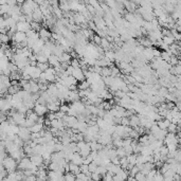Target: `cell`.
<instances>
[{
    "label": "cell",
    "mask_w": 181,
    "mask_h": 181,
    "mask_svg": "<svg viewBox=\"0 0 181 181\" xmlns=\"http://www.w3.org/2000/svg\"><path fill=\"white\" fill-rule=\"evenodd\" d=\"M1 164L5 169L7 171V173H14L17 172L16 169H18V161H16L15 159H13L11 156H7V158L1 161Z\"/></svg>",
    "instance_id": "cell-1"
},
{
    "label": "cell",
    "mask_w": 181,
    "mask_h": 181,
    "mask_svg": "<svg viewBox=\"0 0 181 181\" xmlns=\"http://www.w3.org/2000/svg\"><path fill=\"white\" fill-rule=\"evenodd\" d=\"M31 135H32V132H30L29 128H26V127H20L18 137H19L24 143H26V142H29L30 140H31Z\"/></svg>",
    "instance_id": "cell-2"
},
{
    "label": "cell",
    "mask_w": 181,
    "mask_h": 181,
    "mask_svg": "<svg viewBox=\"0 0 181 181\" xmlns=\"http://www.w3.org/2000/svg\"><path fill=\"white\" fill-rule=\"evenodd\" d=\"M30 30H32V26H31V23L26 22H22V21H19L17 23V31L18 32H21V33H28Z\"/></svg>",
    "instance_id": "cell-3"
},
{
    "label": "cell",
    "mask_w": 181,
    "mask_h": 181,
    "mask_svg": "<svg viewBox=\"0 0 181 181\" xmlns=\"http://www.w3.org/2000/svg\"><path fill=\"white\" fill-rule=\"evenodd\" d=\"M72 76L73 77H75L76 81L79 82V83L86 81V76H85V74H84V71H83L82 68H76V69H73Z\"/></svg>",
    "instance_id": "cell-4"
},
{
    "label": "cell",
    "mask_w": 181,
    "mask_h": 181,
    "mask_svg": "<svg viewBox=\"0 0 181 181\" xmlns=\"http://www.w3.org/2000/svg\"><path fill=\"white\" fill-rule=\"evenodd\" d=\"M34 112L38 115L39 117H45V115L49 112L48 108H47V105H40V104H36L35 107H34Z\"/></svg>",
    "instance_id": "cell-5"
},
{
    "label": "cell",
    "mask_w": 181,
    "mask_h": 181,
    "mask_svg": "<svg viewBox=\"0 0 181 181\" xmlns=\"http://www.w3.org/2000/svg\"><path fill=\"white\" fill-rule=\"evenodd\" d=\"M60 106L62 104L59 103V101H54V102H49L47 104V108L49 110V112H56L59 111V109H60Z\"/></svg>",
    "instance_id": "cell-6"
},
{
    "label": "cell",
    "mask_w": 181,
    "mask_h": 181,
    "mask_svg": "<svg viewBox=\"0 0 181 181\" xmlns=\"http://www.w3.org/2000/svg\"><path fill=\"white\" fill-rule=\"evenodd\" d=\"M30 160H31V162H32V163H33L35 166H37L38 168H39L40 166H43V162H45V160H43V156H40V155L32 156V157L30 158Z\"/></svg>",
    "instance_id": "cell-7"
},
{
    "label": "cell",
    "mask_w": 181,
    "mask_h": 181,
    "mask_svg": "<svg viewBox=\"0 0 181 181\" xmlns=\"http://www.w3.org/2000/svg\"><path fill=\"white\" fill-rule=\"evenodd\" d=\"M129 120H130V127H132V128L141 126V124H140V118H139L138 115H132V117H129Z\"/></svg>",
    "instance_id": "cell-8"
},
{
    "label": "cell",
    "mask_w": 181,
    "mask_h": 181,
    "mask_svg": "<svg viewBox=\"0 0 181 181\" xmlns=\"http://www.w3.org/2000/svg\"><path fill=\"white\" fill-rule=\"evenodd\" d=\"M49 65L50 67H52V68H56V67L60 66V62H59V57L55 55H51L49 57Z\"/></svg>",
    "instance_id": "cell-9"
},
{
    "label": "cell",
    "mask_w": 181,
    "mask_h": 181,
    "mask_svg": "<svg viewBox=\"0 0 181 181\" xmlns=\"http://www.w3.org/2000/svg\"><path fill=\"white\" fill-rule=\"evenodd\" d=\"M29 129L32 134H40V132L45 129V125H43V124H39V123H36L35 125H33Z\"/></svg>",
    "instance_id": "cell-10"
},
{
    "label": "cell",
    "mask_w": 181,
    "mask_h": 181,
    "mask_svg": "<svg viewBox=\"0 0 181 181\" xmlns=\"http://www.w3.org/2000/svg\"><path fill=\"white\" fill-rule=\"evenodd\" d=\"M30 85H31V89H30V92L32 93V94H36V93H39L40 92V89H39V85H38V83L35 82V81H31L30 82Z\"/></svg>",
    "instance_id": "cell-11"
},
{
    "label": "cell",
    "mask_w": 181,
    "mask_h": 181,
    "mask_svg": "<svg viewBox=\"0 0 181 181\" xmlns=\"http://www.w3.org/2000/svg\"><path fill=\"white\" fill-rule=\"evenodd\" d=\"M72 60V56L70 55V53L65 52L63 55L59 57V62L60 64H70Z\"/></svg>",
    "instance_id": "cell-12"
},
{
    "label": "cell",
    "mask_w": 181,
    "mask_h": 181,
    "mask_svg": "<svg viewBox=\"0 0 181 181\" xmlns=\"http://www.w3.org/2000/svg\"><path fill=\"white\" fill-rule=\"evenodd\" d=\"M71 162L74 163V164H76V165H79V166H81V165L84 164V158L79 155V153H75L74 156H73V159H72V161Z\"/></svg>",
    "instance_id": "cell-13"
},
{
    "label": "cell",
    "mask_w": 181,
    "mask_h": 181,
    "mask_svg": "<svg viewBox=\"0 0 181 181\" xmlns=\"http://www.w3.org/2000/svg\"><path fill=\"white\" fill-rule=\"evenodd\" d=\"M59 7H60V10L64 12V14L69 13V11H71L69 2H67V1H60V2H59Z\"/></svg>",
    "instance_id": "cell-14"
},
{
    "label": "cell",
    "mask_w": 181,
    "mask_h": 181,
    "mask_svg": "<svg viewBox=\"0 0 181 181\" xmlns=\"http://www.w3.org/2000/svg\"><path fill=\"white\" fill-rule=\"evenodd\" d=\"M69 166H70V173H72L73 175H79L81 173V167H79V165L74 164L72 162H70L69 163Z\"/></svg>",
    "instance_id": "cell-15"
},
{
    "label": "cell",
    "mask_w": 181,
    "mask_h": 181,
    "mask_svg": "<svg viewBox=\"0 0 181 181\" xmlns=\"http://www.w3.org/2000/svg\"><path fill=\"white\" fill-rule=\"evenodd\" d=\"M104 56H105L107 59H109L111 63L115 60V52L113 51V50H108V51H105Z\"/></svg>",
    "instance_id": "cell-16"
},
{
    "label": "cell",
    "mask_w": 181,
    "mask_h": 181,
    "mask_svg": "<svg viewBox=\"0 0 181 181\" xmlns=\"http://www.w3.org/2000/svg\"><path fill=\"white\" fill-rule=\"evenodd\" d=\"M120 165H121V167H122L123 169H126V171H127L128 165H129V162H128V159H127V157L120 158Z\"/></svg>",
    "instance_id": "cell-17"
},
{
    "label": "cell",
    "mask_w": 181,
    "mask_h": 181,
    "mask_svg": "<svg viewBox=\"0 0 181 181\" xmlns=\"http://www.w3.org/2000/svg\"><path fill=\"white\" fill-rule=\"evenodd\" d=\"M77 89H79V90H88V89H90V84H89L87 81L81 82L79 85H77Z\"/></svg>",
    "instance_id": "cell-18"
},
{
    "label": "cell",
    "mask_w": 181,
    "mask_h": 181,
    "mask_svg": "<svg viewBox=\"0 0 181 181\" xmlns=\"http://www.w3.org/2000/svg\"><path fill=\"white\" fill-rule=\"evenodd\" d=\"M101 76L102 77H109V76H111V68L110 67L103 68L102 72H101Z\"/></svg>",
    "instance_id": "cell-19"
},
{
    "label": "cell",
    "mask_w": 181,
    "mask_h": 181,
    "mask_svg": "<svg viewBox=\"0 0 181 181\" xmlns=\"http://www.w3.org/2000/svg\"><path fill=\"white\" fill-rule=\"evenodd\" d=\"M11 39H12V37H11L9 34H1V35H0V40H1L2 45H7Z\"/></svg>",
    "instance_id": "cell-20"
},
{
    "label": "cell",
    "mask_w": 181,
    "mask_h": 181,
    "mask_svg": "<svg viewBox=\"0 0 181 181\" xmlns=\"http://www.w3.org/2000/svg\"><path fill=\"white\" fill-rule=\"evenodd\" d=\"M123 142H124V139H115L113 141H112V145H113V147L115 148H120V147H123Z\"/></svg>",
    "instance_id": "cell-21"
},
{
    "label": "cell",
    "mask_w": 181,
    "mask_h": 181,
    "mask_svg": "<svg viewBox=\"0 0 181 181\" xmlns=\"http://www.w3.org/2000/svg\"><path fill=\"white\" fill-rule=\"evenodd\" d=\"M36 58H37V63H39V64L49 63V58H48V57H46L45 55H43V54H37Z\"/></svg>",
    "instance_id": "cell-22"
},
{
    "label": "cell",
    "mask_w": 181,
    "mask_h": 181,
    "mask_svg": "<svg viewBox=\"0 0 181 181\" xmlns=\"http://www.w3.org/2000/svg\"><path fill=\"white\" fill-rule=\"evenodd\" d=\"M70 4V9H71V11H73V12H79V5H81V3H79V1H71V2H69Z\"/></svg>",
    "instance_id": "cell-23"
},
{
    "label": "cell",
    "mask_w": 181,
    "mask_h": 181,
    "mask_svg": "<svg viewBox=\"0 0 181 181\" xmlns=\"http://www.w3.org/2000/svg\"><path fill=\"white\" fill-rule=\"evenodd\" d=\"M70 66L76 69V68H82V65H81V60L79 58H72L71 63H70Z\"/></svg>",
    "instance_id": "cell-24"
},
{
    "label": "cell",
    "mask_w": 181,
    "mask_h": 181,
    "mask_svg": "<svg viewBox=\"0 0 181 181\" xmlns=\"http://www.w3.org/2000/svg\"><path fill=\"white\" fill-rule=\"evenodd\" d=\"M64 181H76V176L72 173H66L64 176Z\"/></svg>",
    "instance_id": "cell-25"
},
{
    "label": "cell",
    "mask_w": 181,
    "mask_h": 181,
    "mask_svg": "<svg viewBox=\"0 0 181 181\" xmlns=\"http://www.w3.org/2000/svg\"><path fill=\"white\" fill-rule=\"evenodd\" d=\"M117 155H118L119 158H124V157H127V154H126L125 148L124 147L117 148Z\"/></svg>",
    "instance_id": "cell-26"
},
{
    "label": "cell",
    "mask_w": 181,
    "mask_h": 181,
    "mask_svg": "<svg viewBox=\"0 0 181 181\" xmlns=\"http://www.w3.org/2000/svg\"><path fill=\"white\" fill-rule=\"evenodd\" d=\"M96 173H98V174L101 175L102 177H104V176H105V175L108 173V171H107V167H105V166H102V165H101V166H99V167H98V169H96Z\"/></svg>",
    "instance_id": "cell-27"
},
{
    "label": "cell",
    "mask_w": 181,
    "mask_h": 181,
    "mask_svg": "<svg viewBox=\"0 0 181 181\" xmlns=\"http://www.w3.org/2000/svg\"><path fill=\"white\" fill-rule=\"evenodd\" d=\"M127 159H128V162H129V164H130V165H132V166L137 165V155L132 154V155L128 156V157H127Z\"/></svg>",
    "instance_id": "cell-28"
},
{
    "label": "cell",
    "mask_w": 181,
    "mask_h": 181,
    "mask_svg": "<svg viewBox=\"0 0 181 181\" xmlns=\"http://www.w3.org/2000/svg\"><path fill=\"white\" fill-rule=\"evenodd\" d=\"M135 178L138 181H146V180H147V176H146L145 174H143L142 172H139L138 174L136 175Z\"/></svg>",
    "instance_id": "cell-29"
},
{
    "label": "cell",
    "mask_w": 181,
    "mask_h": 181,
    "mask_svg": "<svg viewBox=\"0 0 181 181\" xmlns=\"http://www.w3.org/2000/svg\"><path fill=\"white\" fill-rule=\"evenodd\" d=\"M102 37L99 36L98 34H94V36L92 37V40H93V43H94V45L96 46H101V43H102Z\"/></svg>",
    "instance_id": "cell-30"
},
{
    "label": "cell",
    "mask_w": 181,
    "mask_h": 181,
    "mask_svg": "<svg viewBox=\"0 0 181 181\" xmlns=\"http://www.w3.org/2000/svg\"><path fill=\"white\" fill-rule=\"evenodd\" d=\"M139 172H140V169H139V167L136 165V166H134V167L129 171V177H132V178H135L136 177V175L138 174Z\"/></svg>",
    "instance_id": "cell-31"
},
{
    "label": "cell",
    "mask_w": 181,
    "mask_h": 181,
    "mask_svg": "<svg viewBox=\"0 0 181 181\" xmlns=\"http://www.w3.org/2000/svg\"><path fill=\"white\" fill-rule=\"evenodd\" d=\"M69 110H70V105H67V104H62L60 109H59V111L64 112V113H66V115H68Z\"/></svg>",
    "instance_id": "cell-32"
},
{
    "label": "cell",
    "mask_w": 181,
    "mask_h": 181,
    "mask_svg": "<svg viewBox=\"0 0 181 181\" xmlns=\"http://www.w3.org/2000/svg\"><path fill=\"white\" fill-rule=\"evenodd\" d=\"M86 7H87V10H88V12L91 14V15H96V10L92 5H90L89 3H86Z\"/></svg>",
    "instance_id": "cell-33"
},
{
    "label": "cell",
    "mask_w": 181,
    "mask_h": 181,
    "mask_svg": "<svg viewBox=\"0 0 181 181\" xmlns=\"http://www.w3.org/2000/svg\"><path fill=\"white\" fill-rule=\"evenodd\" d=\"M98 167H99V165H96L94 162H92L91 164H89V172L90 173H96V169H98Z\"/></svg>",
    "instance_id": "cell-34"
},
{
    "label": "cell",
    "mask_w": 181,
    "mask_h": 181,
    "mask_svg": "<svg viewBox=\"0 0 181 181\" xmlns=\"http://www.w3.org/2000/svg\"><path fill=\"white\" fill-rule=\"evenodd\" d=\"M79 167H81V173H83V174L87 175L89 173V165L83 164V165H81Z\"/></svg>",
    "instance_id": "cell-35"
},
{
    "label": "cell",
    "mask_w": 181,
    "mask_h": 181,
    "mask_svg": "<svg viewBox=\"0 0 181 181\" xmlns=\"http://www.w3.org/2000/svg\"><path fill=\"white\" fill-rule=\"evenodd\" d=\"M91 179L94 181H102L103 180V177L101 175H99L98 173H93L92 176H91Z\"/></svg>",
    "instance_id": "cell-36"
},
{
    "label": "cell",
    "mask_w": 181,
    "mask_h": 181,
    "mask_svg": "<svg viewBox=\"0 0 181 181\" xmlns=\"http://www.w3.org/2000/svg\"><path fill=\"white\" fill-rule=\"evenodd\" d=\"M121 125L130 126V120H129V118H122V120H121Z\"/></svg>",
    "instance_id": "cell-37"
},
{
    "label": "cell",
    "mask_w": 181,
    "mask_h": 181,
    "mask_svg": "<svg viewBox=\"0 0 181 181\" xmlns=\"http://www.w3.org/2000/svg\"><path fill=\"white\" fill-rule=\"evenodd\" d=\"M110 161H111L112 164H115V165H120V158H119V157L112 158L111 160H110ZM120 166H121V165H120Z\"/></svg>",
    "instance_id": "cell-38"
},
{
    "label": "cell",
    "mask_w": 181,
    "mask_h": 181,
    "mask_svg": "<svg viewBox=\"0 0 181 181\" xmlns=\"http://www.w3.org/2000/svg\"><path fill=\"white\" fill-rule=\"evenodd\" d=\"M24 180L26 181H37V177L36 176H30V177H26Z\"/></svg>",
    "instance_id": "cell-39"
}]
</instances>
